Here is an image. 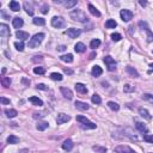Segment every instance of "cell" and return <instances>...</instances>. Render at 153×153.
I'll use <instances>...</instances> for the list:
<instances>
[{
    "mask_svg": "<svg viewBox=\"0 0 153 153\" xmlns=\"http://www.w3.org/2000/svg\"><path fill=\"white\" fill-rule=\"evenodd\" d=\"M71 16V18L73 20H78V22H81V23H86V22L89 20V18L86 17V14L84 13V11L83 10H73L72 12L70 13Z\"/></svg>",
    "mask_w": 153,
    "mask_h": 153,
    "instance_id": "1",
    "label": "cell"
},
{
    "mask_svg": "<svg viewBox=\"0 0 153 153\" xmlns=\"http://www.w3.org/2000/svg\"><path fill=\"white\" fill-rule=\"evenodd\" d=\"M43 38H44V33H42V32L33 35V36L30 38V41H29V48H37L39 44L42 43Z\"/></svg>",
    "mask_w": 153,
    "mask_h": 153,
    "instance_id": "2",
    "label": "cell"
},
{
    "mask_svg": "<svg viewBox=\"0 0 153 153\" xmlns=\"http://www.w3.org/2000/svg\"><path fill=\"white\" fill-rule=\"evenodd\" d=\"M77 121H78L79 123H81V127H83V128H87V129H96V128H97L96 123L91 122V121L89 120V118H86L85 116H81V115L77 116Z\"/></svg>",
    "mask_w": 153,
    "mask_h": 153,
    "instance_id": "3",
    "label": "cell"
},
{
    "mask_svg": "<svg viewBox=\"0 0 153 153\" xmlns=\"http://www.w3.org/2000/svg\"><path fill=\"white\" fill-rule=\"evenodd\" d=\"M139 26L141 28V29H145V31L147 32V42H152L153 41V32L150 30V28H148V25H147V23L146 22H139Z\"/></svg>",
    "mask_w": 153,
    "mask_h": 153,
    "instance_id": "4",
    "label": "cell"
},
{
    "mask_svg": "<svg viewBox=\"0 0 153 153\" xmlns=\"http://www.w3.org/2000/svg\"><path fill=\"white\" fill-rule=\"evenodd\" d=\"M104 62H105V65L108 67V70H109L110 72L116 70V61L112 59L111 56H109V55L105 56V58H104Z\"/></svg>",
    "mask_w": 153,
    "mask_h": 153,
    "instance_id": "5",
    "label": "cell"
},
{
    "mask_svg": "<svg viewBox=\"0 0 153 153\" xmlns=\"http://www.w3.org/2000/svg\"><path fill=\"white\" fill-rule=\"evenodd\" d=\"M52 25L54 28L60 29V28H64L66 25V22H65V19L62 18V17H53L52 18Z\"/></svg>",
    "mask_w": 153,
    "mask_h": 153,
    "instance_id": "6",
    "label": "cell"
},
{
    "mask_svg": "<svg viewBox=\"0 0 153 153\" xmlns=\"http://www.w3.org/2000/svg\"><path fill=\"white\" fill-rule=\"evenodd\" d=\"M80 33H81V30L76 29V28H70V29L66 30V35L70 38H77V37L80 36Z\"/></svg>",
    "mask_w": 153,
    "mask_h": 153,
    "instance_id": "7",
    "label": "cell"
},
{
    "mask_svg": "<svg viewBox=\"0 0 153 153\" xmlns=\"http://www.w3.org/2000/svg\"><path fill=\"white\" fill-rule=\"evenodd\" d=\"M116 153H137L134 150H132L129 146H126V145H120V146H116L115 150H114Z\"/></svg>",
    "mask_w": 153,
    "mask_h": 153,
    "instance_id": "8",
    "label": "cell"
},
{
    "mask_svg": "<svg viewBox=\"0 0 153 153\" xmlns=\"http://www.w3.org/2000/svg\"><path fill=\"white\" fill-rule=\"evenodd\" d=\"M120 16H121V19L123 22H129L130 19L133 18V12L132 11H129V10H121Z\"/></svg>",
    "mask_w": 153,
    "mask_h": 153,
    "instance_id": "9",
    "label": "cell"
},
{
    "mask_svg": "<svg viewBox=\"0 0 153 153\" xmlns=\"http://www.w3.org/2000/svg\"><path fill=\"white\" fill-rule=\"evenodd\" d=\"M71 120V116L67 115V114H64V112H61V114L58 115V118H56V122L58 124H62V123H66Z\"/></svg>",
    "mask_w": 153,
    "mask_h": 153,
    "instance_id": "10",
    "label": "cell"
},
{
    "mask_svg": "<svg viewBox=\"0 0 153 153\" xmlns=\"http://www.w3.org/2000/svg\"><path fill=\"white\" fill-rule=\"evenodd\" d=\"M0 36L1 37L10 36V28L6 24H0Z\"/></svg>",
    "mask_w": 153,
    "mask_h": 153,
    "instance_id": "11",
    "label": "cell"
},
{
    "mask_svg": "<svg viewBox=\"0 0 153 153\" xmlns=\"http://www.w3.org/2000/svg\"><path fill=\"white\" fill-rule=\"evenodd\" d=\"M60 91H61L62 95H64L65 98H67V99H72L73 98V92L71 91L68 87H61Z\"/></svg>",
    "mask_w": 153,
    "mask_h": 153,
    "instance_id": "12",
    "label": "cell"
},
{
    "mask_svg": "<svg viewBox=\"0 0 153 153\" xmlns=\"http://www.w3.org/2000/svg\"><path fill=\"white\" fill-rule=\"evenodd\" d=\"M73 146H74L73 145V141L71 139H67V140L64 141V144H62V148H64L65 151H67V152H70V151H72Z\"/></svg>",
    "mask_w": 153,
    "mask_h": 153,
    "instance_id": "13",
    "label": "cell"
},
{
    "mask_svg": "<svg viewBox=\"0 0 153 153\" xmlns=\"http://www.w3.org/2000/svg\"><path fill=\"white\" fill-rule=\"evenodd\" d=\"M74 105H76L77 109L81 110V111H86V110H89V108H90L87 103H84V102H80V100H77Z\"/></svg>",
    "mask_w": 153,
    "mask_h": 153,
    "instance_id": "14",
    "label": "cell"
},
{
    "mask_svg": "<svg viewBox=\"0 0 153 153\" xmlns=\"http://www.w3.org/2000/svg\"><path fill=\"white\" fill-rule=\"evenodd\" d=\"M76 91L77 92H79V93H86L87 92V87L85 86L84 84H81V83H77L76 84Z\"/></svg>",
    "mask_w": 153,
    "mask_h": 153,
    "instance_id": "15",
    "label": "cell"
},
{
    "mask_svg": "<svg viewBox=\"0 0 153 153\" xmlns=\"http://www.w3.org/2000/svg\"><path fill=\"white\" fill-rule=\"evenodd\" d=\"M16 36H17V38H19L20 41L23 42V41H25V39L29 38V33L25 32V31H20V30H18V31L16 32Z\"/></svg>",
    "mask_w": 153,
    "mask_h": 153,
    "instance_id": "16",
    "label": "cell"
},
{
    "mask_svg": "<svg viewBox=\"0 0 153 153\" xmlns=\"http://www.w3.org/2000/svg\"><path fill=\"white\" fill-rule=\"evenodd\" d=\"M23 6H24V9H25V11H26L28 14H29V16H33V6H32L31 3L25 1Z\"/></svg>",
    "mask_w": 153,
    "mask_h": 153,
    "instance_id": "17",
    "label": "cell"
},
{
    "mask_svg": "<svg viewBox=\"0 0 153 153\" xmlns=\"http://www.w3.org/2000/svg\"><path fill=\"white\" fill-rule=\"evenodd\" d=\"M13 26L16 28V29H20L22 26H23V24H24V22H23V19L20 18V17H16V18L13 19Z\"/></svg>",
    "mask_w": 153,
    "mask_h": 153,
    "instance_id": "18",
    "label": "cell"
},
{
    "mask_svg": "<svg viewBox=\"0 0 153 153\" xmlns=\"http://www.w3.org/2000/svg\"><path fill=\"white\" fill-rule=\"evenodd\" d=\"M139 114H140V116H142L144 118H146V120H151L152 118V116L150 115V112H148V110H146V109H144V108H140L139 109Z\"/></svg>",
    "mask_w": 153,
    "mask_h": 153,
    "instance_id": "19",
    "label": "cell"
},
{
    "mask_svg": "<svg viewBox=\"0 0 153 153\" xmlns=\"http://www.w3.org/2000/svg\"><path fill=\"white\" fill-rule=\"evenodd\" d=\"M135 127H137V129L139 130V132H141V133H147V132H148V130H147V127L145 126V124L142 123V122H135Z\"/></svg>",
    "mask_w": 153,
    "mask_h": 153,
    "instance_id": "20",
    "label": "cell"
},
{
    "mask_svg": "<svg viewBox=\"0 0 153 153\" xmlns=\"http://www.w3.org/2000/svg\"><path fill=\"white\" fill-rule=\"evenodd\" d=\"M74 50L77 53H84L85 50H86V46H85L84 43H81V42H78L74 46Z\"/></svg>",
    "mask_w": 153,
    "mask_h": 153,
    "instance_id": "21",
    "label": "cell"
},
{
    "mask_svg": "<svg viewBox=\"0 0 153 153\" xmlns=\"http://www.w3.org/2000/svg\"><path fill=\"white\" fill-rule=\"evenodd\" d=\"M89 11H90V13H91L92 16H95V17H100V12H99V11L97 10V9H96L95 6H93V5L92 4H89Z\"/></svg>",
    "mask_w": 153,
    "mask_h": 153,
    "instance_id": "22",
    "label": "cell"
},
{
    "mask_svg": "<svg viewBox=\"0 0 153 153\" xmlns=\"http://www.w3.org/2000/svg\"><path fill=\"white\" fill-rule=\"evenodd\" d=\"M91 73L93 77H99V76H102V73H103V70H102L99 66H93Z\"/></svg>",
    "mask_w": 153,
    "mask_h": 153,
    "instance_id": "23",
    "label": "cell"
},
{
    "mask_svg": "<svg viewBox=\"0 0 153 153\" xmlns=\"http://www.w3.org/2000/svg\"><path fill=\"white\" fill-rule=\"evenodd\" d=\"M5 115H6L9 118H13L18 115V111L14 110V109H6L5 110Z\"/></svg>",
    "mask_w": 153,
    "mask_h": 153,
    "instance_id": "24",
    "label": "cell"
},
{
    "mask_svg": "<svg viewBox=\"0 0 153 153\" xmlns=\"http://www.w3.org/2000/svg\"><path fill=\"white\" fill-rule=\"evenodd\" d=\"M9 6H10V10H12V11H14V12H17V11H19V10H20V6H19V3H17V1H14V0H12V1H10V4H9Z\"/></svg>",
    "mask_w": 153,
    "mask_h": 153,
    "instance_id": "25",
    "label": "cell"
},
{
    "mask_svg": "<svg viewBox=\"0 0 153 153\" xmlns=\"http://www.w3.org/2000/svg\"><path fill=\"white\" fill-rule=\"evenodd\" d=\"M29 100L31 102V103L33 104V105H37V106H42L43 105V102L39 99L38 97H35V96H32V97H30L29 98Z\"/></svg>",
    "mask_w": 153,
    "mask_h": 153,
    "instance_id": "26",
    "label": "cell"
},
{
    "mask_svg": "<svg viewBox=\"0 0 153 153\" xmlns=\"http://www.w3.org/2000/svg\"><path fill=\"white\" fill-rule=\"evenodd\" d=\"M60 59H61V61L67 62V64H71V62L73 61V55L72 54H65V55H61Z\"/></svg>",
    "mask_w": 153,
    "mask_h": 153,
    "instance_id": "27",
    "label": "cell"
},
{
    "mask_svg": "<svg viewBox=\"0 0 153 153\" xmlns=\"http://www.w3.org/2000/svg\"><path fill=\"white\" fill-rule=\"evenodd\" d=\"M126 70H127V72H128L132 77H134V78H138V77H139V73H138L137 70L134 68V67H132V66H127V68H126Z\"/></svg>",
    "mask_w": 153,
    "mask_h": 153,
    "instance_id": "28",
    "label": "cell"
},
{
    "mask_svg": "<svg viewBox=\"0 0 153 153\" xmlns=\"http://www.w3.org/2000/svg\"><path fill=\"white\" fill-rule=\"evenodd\" d=\"M117 25V23L115 22V19H108L105 22V28H108V29H115Z\"/></svg>",
    "mask_w": 153,
    "mask_h": 153,
    "instance_id": "29",
    "label": "cell"
},
{
    "mask_svg": "<svg viewBox=\"0 0 153 153\" xmlns=\"http://www.w3.org/2000/svg\"><path fill=\"white\" fill-rule=\"evenodd\" d=\"M32 22H33V24H35V25H39V26H42V25L46 24V19H44V18H39V17L33 18Z\"/></svg>",
    "mask_w": 153,
    "mask_h": 153,
    "instance_id": "30",
    "label": "cell"
},
{
    "mask_svg": "<svg viewBox=\"0 0 153 153\" xmlns=\"http://www.w3.org/2000/svg\"><path fill=\"white\" fill-rule=\"evenodd\" d=\"M7 142L11 145H16V144H19V138L14 137V135H10L7 138Z\"/></svg>",
    "mask_w": 153,
    "mask_h": 153,
    "instance_id": "31",
    "label": "cell"
},
{
    "mask_svg": "<svg viewBox=\"0 0 153 153\" xmlns=\"http://www.w3.org/2000/svg\"><path fill=\"white\" fill-rule=\"evenodd\" d=\"M108 106H109L112 111H118L120 110V105H118L117 103H115V102H108Z\"/></svg>",
    "mask_w": 153,
    "mask_h": 153,
    "instance_id": "32",
    "label": "cell"
},
{
    "mask_svg": "<svg viewBox=\"0 0 153 153\" xmlns=\"http://www.w3.org/2000/svg\"><path fill=\"white\" fill-rule=\"evenodd\" d=\"M48 127H49V123L48 122H38V124L36 126V128L38 130H41V132H42V130H46Z\"/></svg>",
    "mask_w": 153,
    "mask_h": 153,
    "instance_id": "33",
    "label": "cell"
},
{
    "mask_svg": "<svg viewBox=\"0 0 153 153\" xmlns=\"http://www.w3.org/2000/svg\"><path fill=\"white\" fill-rule=\"evenodd\" d=\"M11 79L10 78H7V77H3L1 78V84H3V86H5V87H10V85H11Z\"/></svg>",
    "mask_w": 153,
    "mask_h": 153,
    "instance_id": "34",
    "label": "cell"
},
{
    "mask_svg": "<svg viewBox=\"0 0 153 153\" xmlns=\"http://www.w3.org/2000/svg\"><path fill=\"white\" fill-rule=\"evenodd\" d=\"M91 100H92V103L95 104H100L102 103V98H100V96L97 95V93H95L92 97H91Z\"/></svg>",
    "mask_w": 153,
    "mask_h": 153,
    "instance_id": "35",
    "label": "cell"
},
{
    "mask_svg": "<svg viewBox=\"0 0 153 153\" xmlns=\"http://www.w3.org/2000/svg\"><path fill=\"white\" fill-rule=\"evenodd\" d=\"M100 46V41L98 38H96V39H92L91 43H90V47H91L92 49H96V48H98Z\"/></svg>",
    "mask_w": 153,
    "mask_h": 153,
    "instance_id": "36",
    "label": "cell"
},
{
    "mask_svg": "<svg viewBox=\"0 0 153 153\" xmlns=\"http://www.w3.org/2000/svg\"><path fill=\"white\" fill-rule=\"evenodd\" d=\"M142 98H144L145 100L148 102V103L153 104V95H152V93H144V95H142Z\"/></svg>",
    "mask_w": 153,
    "mask_h": 153,
    "instance_id": "37",
    "label": "cell"
},
{
    "mask_svg": "<svg viewBox=\"0 0 153 153\" xmlns=\"http://www.w3.org/2000/svg\"><path fill=\"white\" fill-rule=\"evenodd\" d=\"M62 74H60V73H52L50 74V79H53V80H58V81H60V80H62Z\"/></svg>",
    "mask_w": 153,
    "mask_h": 153,
    "instance_id": "38",
    "label": "cell"
},
{
    "mask_svg": "<svg viewBox=\"0 0 153 153\" xmlns=\"http://www.w3.org/2000/svg\"><path fill=\"white\" fill-rule=\"evenodd\" d=\"M33 73L35 74H44L46 73V68L44 67H35L33 68Z\"/></svg>",
    "mask_w": 153,
    "mask_h": 153,
    "instance_id": "39",
    "label": "cell"
},
{
    "mask_svg": "<svg viewBox=\"0 0 153 153\" xmlns=\"http://www.w3.org/2000/svg\"><path fill=\"white\" fill-rule=\"evenodd\" d=\"M77 3H78L77 0H71V1H65L64 5H65L67 9H71V7H73V6H76Z\"/></svg>",
    "mask_w": 153,
    "mask_h": 153,
    "instance_id": "40",
    "label": "cell"
},
{
    "mask_svg": "<svg viewBox=\"0 0 153 153\" xmlns=\"http://www.w3.org/2000/svg\"><path fill=\"white\" fill-rule=\"evenodd\" d=\"M92 150L96 151L97 153H105V152H106V148H105V147H100V146H93V147H92Z\"/></svg>",
    "mask_w": 153,
    "mask_h": 153,
    "instance_id": "41",
    "label": "cell"
},
{
    "mask_svg": "<svg viewBox=\"0 0 153 153\" xmlns=\"http://www.w3.org/2000/svg\"><path fill=\"white\" fill-rule=\"evenodd\" d=\"M14 47H16V49L17 50H19V52H23V50H24V43L23 42H16L14 43Z\"/></svg>",
    "mask_w": 153,
    "mask_h": 153,
    "instance_id": "42",
    "label": "cell"
},
{
    "mask_svg": "<svg viewBox=\"0 0 153 153\" xmlns=\"http://www.w3.org/2000/svg\"><path fill=\"white\" fill-rule=\"evenodd\" d=\"M111 38H112V41H115V42H118V41H121L122 36L120 35V33L115 32V33H111Z\"/></svg>",
    "mask_w": 153,
    "mask_h": 153,
    "instance_id": "43",
    "label": "cell"
},
{
    "mask_svg": "<svg viewBox=\"0 0 153 153\" xmlns=\"http://www.w3.org/2000/svg\"><path fill=\"white\" fill-rule=\"evenodd\" d=\"M144 140L146 141V142L153 144V135H151V134H145V135H144Z\"/></svg>",
    "mask_w": 153,
    "mask_h": 153,
    "instance_id": "44",
    "label": "cell"
},
{
    "mask_svg": "<svg viewBox=\"0 0 153 153\" xmlns=\"http://www.w3.org/2000/svg\"><path fill=\"white\" fill-rule=\"evenodd\" d=\"M123 91H124V92H133V91H134V86H132V85H129V84L124 85Z\"/></svg>",
    "mask_w": 153,
    "mask_h": 153,
    "instance_id": "45",
    "label": "cell"
},
{
    "mask_svg": "<svg viewBox=\"0 0 153 153\" xmlns=\"http://www.w3.org/2000/svg\"><path fill=\"white\" fill-rule=\"evenodd\" d=\"M48 11H49V6L47 4H44L43 6L41 7V12L43 13V14H46V13H48Z\"/></svg>",
    "mask_w": 153,
    "mask_h": 153,
    "instance_id": "46",
    "label": "cell"
},
{
    "mask_svg": "<svg viewBox=\"0 0 153 153\" xmlns=\"http://www.w3.org/2000/svg\"><path fill=\"white\" fill-rule=\"evenodd\" d=\"M37 89H38V90H43V91H47L48 86H46L44 84H38V85H37Z\"/></svg>",
    "mask_w": 153,
    "mask_h": 153,
    "instance_id": "47",
    "label": "cell"
},
{
    "mask_svg": "<svg viewBox=\"0 0 153 153\" xmlns=\"http://www.w3.org/2000/svg\"><path fill=\"white\" fill-rule=\"evenodd\" d=\"M0 102H1L3 104H10V99L5 98V97H1V98H0Z\"/></svg>",
    "mask_w": 153,
    "mask_h": 153,
    "instance_id": "48",
    "label": "cell"
},
{
    "mask_svg": "<svg viewBox=\"0 0 153 153\" xmlns=\"http://www.w3.org/2000/svg\"><path fill=\"white\" fill-rule=\"evenodd\" d=\"M58 50H59V52H64V50H66V46H60V47H58Z\"/></svg>",
    "mask_w": 153,
    "mask_h": 153,
    "instance_id": "49",
    "label": "cell"
},
{
    "mask_svg": "<svg viewBox=\"0 0 153 153\" xmlns=\"http://www.w3.org/2000/svg\"><path fill=\"white\" fill-rule=\"evenodd\" d=\"M139 4L141 5V6H146V5H147V1H144V0H140Z\"/></svg>",
    "mask_w": 153,
    "mask_h": 153,
    "instance_id": "50",
    "label": "cell"
},
{
    "mask_svg": "<svg viewBox=\"0 0 153 153\" xmlns=\"http://www.w3.org/2000/svg\"><path fill=\"white\" fill-rule=\"evenodd\" d=\"M33 117H35V118H37V117H43V115H42V114H33Z\"/></svg>",
    "mask_w": 153,
    "mask_h": 153,
    "instance_id": "51",
    "label": "cell"
},
{
    "mask_svg": "<svg viewBox=\"0 0 153 153\" xmlns=\"http://www.w3.org/2000/svg\"><path fill=\"white\" fill-rule=\"evenodd\" d=\"M37 60L41 61V60H42V56H35V59H33V61H37Z\"/></svg>",
    "mask_w": 153,
    "mask_h": 153,
    "instance_id": "52",
    "label": "cell"
},
{
    "mask_svg": "<svg viewBox=\"0 0 153 153\" xmlns=\"http://www.w3.org/2000/svg\"><path fill=\"white\" fill-rule=\"evenodd\" d=\"M65 72L67 73V74H72V73H73L71 70H67V68H65Z\"/></svg>",
    "mask_w": 153,
    "mask_h": 153,
    "instance_id": "53",
    "label": "cell"
},
{
    "mask_svg": "<svg viewBox=\"0 0 153 153\" xmlns=\"http://www.w3.org/2000/svg\"><path fill=\"white\" fill-rule=\"evenodd\" d=\"M95 55H96V54H95V53H92L91 55H90V59H95Z\"/></svg>",
    "mask_w": 153,
    "mask_h": 153,
    "instance_id": "54",
    "label": "cell"
},
{
    "mask_svg": "<svg viewBox=\"0 0 153 153\" xmlns=\"http://www.w3.org/2000/svg\"><path fill=\"white\" fill-rule=\"evenodd\" d=\"M150 67H151V68H152V71H153V64H151V65H150ZM152 71H151V72H152Z\"/></svg>",
    "mask_w": 153,
    "mask_h": 153,
    "instance_id": "55",
    "label": "cell"
}]
</instances>
